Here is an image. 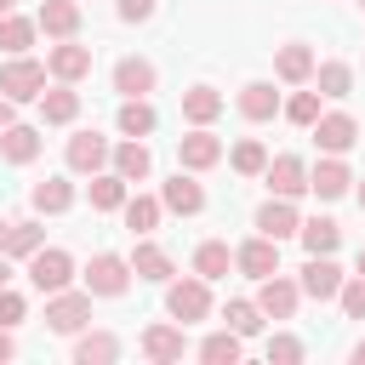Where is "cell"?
<instances>
[{"label": "cell", "mask_w": 365, "mask_h": 365, "mask_svg": "<svg viewBox=\"0 0 365 365\" xmlns=\"http://www.w3.org/2000/svg\"><path fill=\"white\" fill-rule=\"evenodd\" d=\"M359 274H365V245H359Z\"/></svg>", "instance_id": "f907efd6"}, {"label": "cell", "mask_w": 365, "mask_h": 365, "mask_svg": "<svg viewBox=\"0 0 365 365\" xmlns=\"http://www.w3.org/2000/svg\"><path fill=\"white\" fill-rule=\"evenodd\" d=\"M120 211H125V228H131V234H154V228H160V211H165V200H154V194H137V200H125Z\"/></svg>", "instance_id": "4dcf8cb0"}, {"label": "cell", "mask_w": 365, "mask_h": 365, "mask_svg": "<svg viewBox=\"0 0 365 365\" xmlns=\"http://www.w3.org/2000/svg\"><path fill=\"white\" fill-rule=\"evenodd\" d=\"M348 182H354V171L342 165V154H331V160H319V165L308 171V188H314L319 200H342V194H348Z\"/></svg>", "instance_id": "e0dca14e"}, {"label": "cell", "mask_w": 365, "mask_h": 365, "mask_svg": "<svg viewBox=\"0 0 365 365\" xmlns=\"http://www.w3.org/2000/svg\"><path fill=\"white\" fill-rule=\"evenodd\" d=\"M297 285H302V297H314V302H331V297L342 291V268H336L331 257H308Z\"/></svg>", "instance_id": "8fae6325"}, {"label": "cell", "mask_w": 365, "mask_h": 365, "mask_svg": "<svg viewBox=\"0 0 365 365\" xmlns=\"http://www.w3.org/2000/svg\"><path fill=\"white\" fill-rule=\"evenodd\" d=\"M308 131H314V143H319L325 154H348V148L359 143V125H354L348 114H319Z\"/></svg>", "instance_id": "7c38bea8"}, {"label": "cell", "mask_w": 365, "mask_h": 365, "mask_svg": "<svg viewBox=\"0 0 365 365\" xmlns=\"http://www.w3.org/2000/svg\"><path fill=\"white\" fill-rule=\"evenodd\" d=\"M46 68L57 74V80H86L91 74V46H80V40H57L51 51H46Z\"/></svg>", "instance_id": "9c48e42d"}, {"label": "cell", "mask_w": 365, "mask_h": 365, "mask_svg": "<svg viewBox=\"0 0 365 365\" xmlns=\"http://www.w3.org/2000/svg\"><path fill=\"white\" fill-rule=\"evenodd\" d=\"M336 302H342V314H348V319H365V274H354V279H342V291H336Z\"/></svg>", "instance_id": "60d3db41"}, {"label": "cell", "mask_w": 365, "mask_h": 365, "mask_svg": "<svg viewBox=\"0 0 365 365\" xmlns=\"http://www.w3.org/2000/svg\"><path fill=\"white\" fill-rule=\"evenodd\" d=\"M63 160H68V171L97 177V171L114 160V148H108V137H97V131H74V137H68V148H63Z\"/></svg>", "instance_id": "8992f818"}, {"label": "cell", "mask_w": 365, "mask_h": 365, "mask_svg": "<svg viewBox=\"0 0 365 365\" xmlns=\"http://www.w3.org/2000/svg\"><path fill=\"white\" fill-rule=\"evenodd\" d=\"M29 200H34V211L63 217V211L74 205V182H68V177H46V182H34V188H29Z\"/></svg>", "instance_id": "cb8c5ba5"}, {"label": "cell", "mask_w": 365, "mask_h": 365, "mask_svg": "<svg viewBox=\"0 0 365 365\" xmlns=\"http://www.w3.org/2000/svg\"><path fill=\"white\" fill-rule=\"evenodd\" d=\"M177 160H182V171H211V165L222 160V143H217L205 125H194L188 137H177Z\"/></svg>", "instance_id": "30bf717a"}, {"label": "cell", "mask_w": 365, "mask_h": 365, "mask_svg": "<svg viewBox=\"0 0 365 365\" xmlns=\"http://www.w3.org/2000/svg\"><path fill=\"white\" fill-rule=\"evenodd\" d=\"M108 359H120V336L114 331H86L74 342V365H108Z\"/></svg>", "instance_id": "f1b7e54d"}, {"label": "cell", "mask_w": 365, "mask_h": 365, "mask_svg": "<svg viewBox=\"0 0 365 365\" xmlns=\"http://www.w3.org/2000/svg\"><path fill=\"white\" fill-rule=\"evenodd\" d=\"M234 268H240V274H251V279H268V274H279V240H268V234L245 240V245L234 251Z\"/></svg>", "instance_id": "52a82bcc"}, {"label": "cell", "mask_w": 365, "mask_h": 365, "mask_svg": "<svg viewBox=\"0 0 365 365\" xmlns=\"http://www.w3.org/2000/svg\"><path fill=\"white\" fill-rule=\"evenodd\" d=\"M34 29H40V23H29V17H11V11H6V17H0V51H6V57H23V51L34 46Z\"/></svg>", "instance_id": "836d02e7"}, {"label": "cell", "mask_w": 365, "mask_h": 365, "mask_svg": "<svg viewBox=\"0 0 365 365\" xmlns=\"http://www.w3.org/2000/svg\"><path fill=\"white\" fill-rule=\"evenodd\" d=\"M125 285H131V262L114 257V251H97L91 268H86V291L91 297H125Z\"/></svg>", "instance_id": "5b68a950"}, {"label": "cell", "mask_w": 365, "mask_h": 365, "mask_svg": "<svg viewBox=\"0 0 365 365\" xmlns=\"http://www.w3.org/2000/svg\"><path fill=\"white\" fill-rule=\"evenodd\" d=\"M120 131H125V137H148V131H154L148 97H125V103H120Z\"/></svg>", "instance_id": "74e56055"}, {"label": "cell", "mask_w": 365, "mask_h": 365, "mask_svg": "<svg viewBox=\"0 0 365 365\" xmlns=\"http://www.w3.org/2000/svg\"><path fill=\"white\" fill-rule=\"evenodd\" d=\"M17 354V342H11V325H0V359H11Z\"/></svg>", "instance_id": "bcb514c9"}, {"label": "cell", "mask_w": 365, "mask_h": 365, "mask_svg": "<svg viewBox=\"0 0 365 365\" xmlns=\"http://www.w3.org/2000/svg\"><path fill=\"white\" fill-rule=\"evenodd\" d=\"M46 63H34L29 51L23 57H6L0 63V97H11V103H40V91H46Z\"/></svg>", "instance_id": "6da1fadb"}, {"label": "cell", "mask_w": 365, "mask_h": 365, "mask_svg": "<svg viewBox=\"0 0 365 365\" xmlns=\"http://www.w3.org/2000/svg\"><path fill=\"white\" fill-rule=\"evenodd\" d=\"M314 86H319V97H348L354 91V68L348 63H319L314 68Z\"/></svg>", "instance_id": "8d00e7d4"}, {"label": "cell", "mask_w": 365, "mask_h": 365, "mask_svg": "<svg viewBox=\"0 0 365 365\" xmlns=\"http://www.w3.org/2000/svg\"><path fill=\"white\" fill-rule=\"evenodd\" d=\"M285 120H291V125H314V120H319V86H314V91H297V97L285 103Z\"/></svg>", "instance_id": "ab89813d"}, {"label": "cell", "mask_w": 365, "mask_h": 365, "mask_svg": "<svg viewBox=\"0 0 365 365\" xmlns=\"http://www.w3.org/2000/svg\"><path fill=\"white\" fill-rule=\"evenodd\" d=\"M40 245H46V228H40V222H29V217L0 222V251H6V257H34Z\"/></svg>", "instance_id": "ffe728a7"}, {"label": "cell", "mask_w": 365, "mask_h": 365, "mask_svg": "<svg viewBox=\"0 0 365 365\" xmlns=\"http://www.w3.org/2000/svg\"><path fill=\"white\" fill-rule=\"evenodd\" d=\"M205 285H211V279H200V274H194V279H171V285H165V314H171L177 325L205 319V314H211V291H205Z\"/></svg>", "instance_id": "3957f363"}, {"label": "cell", "mask_w": 365, "mask_h": 365, "mask_svg": "<svg viewBox=\"0 0 365 365\" xmlns=\"http://www.w3.org/2000/svg\"><path fill=\"white\" fill-rule=\"evenodd\" d=\"M34 23L51 34V40H74L80 34V0H46L34 11Z\"/></svg>", "instance_id": "9a60e30c"}, {"label": "cell", "mask_w": 365, "mask_h": 365, "mask_svg": "<svg viewBox=\"0 0 365 365\" xmlns=\"http://www.w3.org/2000/svg\"><path fill=\"white\" fill-rule=\"evenodd\" d=\"M228 165H234L240 177H262V171H268V148H262L257 137H240L234 154H228Z\"/></svg>", "instance_id": "e575fe53"}, {"label": "cell", "mask_w": 365, "mask_h": 365, "mask_svg": "<svg viewBox=\"0 0 365 365\" xmlns=\"http://www.w3.org/2000/svg\"><path fill=\"white\" fill-rule=\"evenodd\" d=\"M302 228V217H297V205L285 200V194H274L262 211H257V234H268V240H291Z\"/></svg>", "instance_id": "5bb4252c"}, {"label": "cell", "mask_w": 365, "mask_h": 365, "mask_svg": "<svg viewBox=\"0 0 365 365\" xmlns=\"http://www.w3.org/2000/svg\"><path fill=\"white\" fill-rule=\"evenodd\" d=\"M228 268H234V251H228L222 240H205V245L194 251V274H200V279H222Z\"/></svg>", "instance_id": "d6a6232c"}, {"label": "cell", "mask_w": 365, "mask_h": 365, "mask_svg": "<svg viewBox=\"0 0 365 365\" xmlns=\"http://www.w3.org/2000/svg\"><path fill=\"white\" fill-rule=\"evenodd\" d=\"M262 177H268V188H274V194H285V200H297V194L308 188V165H302L297 154L268 160V171H262Z\"/></svg>", "instance_id": "2e32d148"}, {"label": "cell", "mask_w": 365, "mask_h": 365, "mask_svg": "<svg viewBox=\"0 0 365 365\" xmlns=\"http://www.w3.org/2000/svg\"><path fill=\"white\" fill-rule=\"evenodd\" d=\"M182 348H188L182 325H148V331H143V354H148L154 365H171V359H182Z\"/></svg>", "instance_id": "d6986e66"}, {"label": "cell", "mask_w": 365, "mask_h": 365, "mask_svg": "<svg viewBox=\"0 0 365 365\" xmlns=\"http://www.w3.org/2000/svg\"><path fill=\"white\" fill-rule=\"evenodd\" d=\"M240 114H245V120H257V125H262V120H274V114H279V91H274L268 80H251V86L240 91Z\"/></svg>", "instance_id": "83f0119b"}, {"label": "cell", "mask_w": 365, "mask_h": 365, "mask_svg": "<svg viewBox=\"0 0 365 365\" xmlns=\"http://www.w3.org/2000/svg\"><path fill=\"white\" fill-rule=\"evenodd\" d=\"M297 302H302V285H297V279H285V274H268V279H262V291H257V308H262L268 319H291V314H297Z\"/></svg>", "instance_id": "ba28073f"}, {"label": "cell", "mask_w": 365, "mask_h": 365, "mask_svg": "<svg viewBox=\"0 0 365 365\" xmlns=\"http://www.w3.org/2000/svg\"><path fill=\"white\" fill-rule=\"evenodd\" d=\"M120 17L125 23H148L154 17V0H120Z\"/></svg>", "instance_id": "ee69618b"}, {"label": "cell", "mask_w": 365, "mask_h": 365, "mask_svg": "<svg viewBox=\"0 0 365 365\" xmlns=\"http://www.w3.org/2000/svg\"><path fill=\"white\" fill-rule=\"evenodd\" d=\"M114 171H120L125 182H143V177L154 171V154H148V143H137V137H131V143H120V148H114Z\"/></svg>", "instance_id": "f546056e"}, {"label": "cell", "mask_w": 365, "mask_h": 365, "mask_svg": "<svg viewBox=\"0 0 365 365\" xmlns=\"http://www.w3.org/2000/svg\"><path fill=\"white\" fill-rule=\"evenodd\" d=\"M6 125H17V103H11V97H0V131H6Z\"/></svg>", "instance_id": "f6af8a7d"}, {"label": "cell", "mask_w": 365, "mask_h": 365, "mask_svg": "<svg viewBox=\"0 0 365 365\" xmlns=\"http://www.w3.org/2000/svg\"><path fill=\"white\" fill-rule=\"evenodd\" d=\"M240 342H245L240 331H211V336L200 342V359H205V365H234V359H240Z\"/></svg>", "instance_id": "d590c367"}, {"label": "cell", "mask_w": 365, "mask_h": 365, "mask_svg": "<svg viewBox=\"0 0 365 365\" xmlns=\"http://www.w3.org/2000/svg\"><path fill=\"white\" fill-rule=\"evenodd\" d=\"M160 200H165V211H177V217H200V211H205V188H200L194 177H182V171L160 188Z\"/></svg>", "instance_id": "ac0fdd59"}, {"label": "cell", "mask_w": 365, "mask_h": 365, "mask_svg": "<svg viewBox=\"0 0 365 365\" xmlns=\"http://www.w3.org/2000/svg\"><path fill=\"white\" fill-rule=\"evenodd\" d=\"M222 319H228V331H240V336H257V331H262V308H257V302H228Z\"/></svg>", "instance_id": "f35d334b"}, {"label": "cell", "mask_w": 365, "mask_h": 365, "mask_svg": "<svg viewBox=\"0 0 365 365\" xmlns=\"http://www.w3.org/2000/svg\"><path fill=\"white\" fill-rule=\"evenodd\" d=\"M11 6H17V0H0V17H6V11H11Z\"/></svg>", "instance_id": "681fc988"}, {"label": "cell", "mask_w": 365, "mask_h": 365, "mask_svg": "<svg viewBox=\"0 0 365 365\" xmlns=\"http://www.w3.org/2000/svg\"><path fill=\"white\" fill-rule=\"evenodd\" d=\"M359 11H365V0H359Z\"/></svg>", "instance_id": "f5cc1de1"}, {"label": "cell", "mask_w": 365, "mask_h": 365, "mask_svg": "<svg viewBox=\"0 0 365 365\" xmlns=\"http://www.w3.org/2000/svg\"><path fill=\"white\" fill-rule=\"evenodd\" d=\"M34 154H40V131L34 125H6L0 131V160L6 165H29Z\"/></svg>", "instance_id": "484cf974"}, {"label": "cell", "mask_w": 365, "mask_h": 365, "mask_svg": "<svg viewBox=\"0 0 365 365\" xmlns=\"http://www.w3.org/2000/svg\"><path fill=\"white\" fill-rule=\"evenodd\" d=\"M222 114V91H211V86H188L182 91V120L188 125H211Z\"/></svg>", "instance_id": "4316f807"}, {"label": "cell", "mask_w": 365, "mask_h": 365, "mask_svg": "<svg viewBox=\"0 0 365 365\" xmlns=\"http://www.w3.org/2000/svg\"><path fill=\"white\" fill-rule=\"evenodd\" d=\"M131 274H137V279L165 285V279H171V251H165V245H154V240H137V251H131Z\"/></svg>", "instance_id": "44dd1931"}, {"label": "cell", "mask_w": 365, "mask_h": 365, "mask_svg": "<svg viewBox=\"0 0 365 365\" xmlns=\"http://www.w3.org/2000/svg\"><path fill=\"white\" fill-rule=\"evenodd\" d=\"M125 205V177L120 171H97L91 177V211H120Z\"/></svg>", "instance_id": "1f68e13d"}, {"label": "cell", "mask_w": 365, "mask_h": 365, "mask_svg": "<svg viewBox=\"0 0 365 365\" xmlns=\"http://www.w3.org/2000/svg\"><path fill=\"white\" fill-rule=\"evenodd\" d=\"M354 365H365V342H359V348H354Z\"/></svg>", "instance_id": "c3c4849f"}, {"label": "cell", "mask_w": 365, "mask_h": 365, "mask_svg": "<svg viewBox=\"0 0 365 365\" xmlns=\"http://www.w3.org/2000/svg\"><path fill=\"white\" fill-rule=\"evenodd\" d=\"M29 279H34V291H68V279H74V257L63 251V245H40L34 257H29Z\"/></svg>", "instance_id": "277c9868"}, {"label": "cell", "mask_w": 365, "mask_h": 365, "mask_svg": "<svg viewBox=\"0 0 365 365\" xmlns=\"http://www.w3.org/2000/svg\"><path fill=\"white\" fill-rule=\"evenodd\" d=\"M268 359H274V365H297V359H302V342H297V336H268Z\"/></svg>", "instance_id": "7bdbcfd3"}, {"label": "cell", "mask_w": 365, "mask_h": 365, "mask_svg": "<svg viewBox=\"0 0 365 365\" xmlns=\"http://www.w3.org/2000/svg\"><path fill=\"white\" fill-rule=\"evenodd\" d=\"M6 279H11V257L0 251V285H6Z\"/></svg>", "instance_id": "7dc6e473"}, {"label": "cell", "mask_w": 365, "mask_h": 365, "mask_svg": "<svg viewBox=\"0 0 365 365\" xmlns=\"http://www.w3.org/2000/svg\"><path fill=\"white\" fill-rule=\"evenodd\" d=\"M154 80H160V74H154L148 57H120V63H114V91H120V97H148Z\"/></svg>", "instance_id": "4fadbf2b"}, {"label": "cell", "mask_w": 365, "mask_h": 365, "mask_svg": "<svg viewBox=\"0 0 365 365\" xmlns=\"http://www.w3.org/2000/svg\"><path fill=\"white\" fill-rule=\"evenodd\" d=\"M274 74H279L285 86H302V80H314V51H308L302 40L279 46V57H274Z\"/></svg>", "instance_id": "7402d4cb"}, {"label": "cell", "mask_w": 365, "mask_h": 365, "mask_svg": "<svg viewBox=\"0 0 365 365\" xmlns=\"http://www.w3.org/2000/svg\"><path fill=\"white\" fill-rule=\"evenodd\" d=\"M359 211H365V182H359Z\"/></svg>", "instance_id": "816d5d0a"}, {"label": "cell", "mask_w": 365, "mask_h": 365, "mask_svg": "<svg viewBox=\"0 0 365 365\" xmlns=\"http://www.w3.org/2000/svg\"><path fill=\"white\" fill-rule=\"evenodd\" d=\"M46 325L57 336H80L91 325V291H51L46 297Z\"/></svg>", "instance_id": "7a4b0ae2"}, {"label": "cell", "mask_w": 365, "mask_h": 365, "mask_svg": "<svg viewBox=\"0 0 365 365\" xmlns=\"http://www.w3.org/2000/svg\"><path fill=\"white\" fill-rule=\"evenodd\" d=\"M40 114H46V125H68L80 114V91L68 80H57L51 91H40Z\"/></svg>", "instance_id": "603a6c76"}, {"label": "cell", "mask_w": 365, "mask_h": 365, "mask_svg": "<svg viewBox=\"0 0 365 365\" xmlns=\"http://www.w3.org/2000/svg\"><path fill=\"white\" fill-rule=\"evenodd\" d=\"M23 319H29V302L11 285H0V325H23Z\"/></svg>", "instance_id": "b9f144b4"}, {"label": "cell", "mask_w": 365, "mask_h": 365, "mask_svg": "<svg viewBox=\"0 0 365 365\" xmlns=\"http://www.w3.org/2000/svg\"><path fill=\"white\" fill-rule=\"evenodd\" d=\"M297 240H302V251H308V257H331V251L342 245V228H336L331 217H308V222L297 228Z\"/></svg>", "instance_id": "d4e9b609"}]
</instances>
